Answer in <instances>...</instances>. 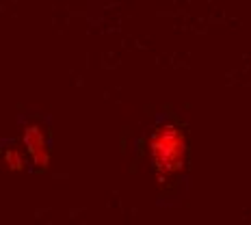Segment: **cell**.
I'll return each instance as SVG.
<instances>
[{"label":"cell","mask_w":251,"mask_h":225,"mask_svg":"<svg viewBox=\"0 0 251 225\" xmlns=\"http://www.w3.org/2000/svg\"><path fill=\"white\" fill-rule=\"evenodd\" d=\"M145 151L156 184L167 186L184 174L188 167V154H191L188 132L176 119H160L145 139Z\"/></svg>","instance_id":"1"},{"label":"cell","mask_w":251,"mask_h":225,"mask_svg":"<svg viewBox=\"0 0 251 225\" xmlns=\"http://www.w3.org/2000/svg\"><path fill=\"white\" fill-rule=\"evenodd\" d=\"M22 148L35 169H48L52 163L50 132L41 122H26L22 125Z\"/></svg>","instance_id":"2"},{"label":"cell","mask_w":251,"mask_h":225,"mask_svg":"<svg viewBox=\"0 0 251 225\" xmlns=\"http://www.w3.org/2000/svg\"><path fill=\"white\" fill-rule=\"evenodd\" d=\"M0 163L7 171H24L28 167V156L22 145H7L0 156Z\"/></svg>","instance_id":"3"}]
</instances>
